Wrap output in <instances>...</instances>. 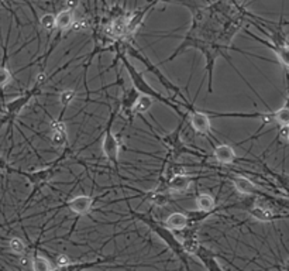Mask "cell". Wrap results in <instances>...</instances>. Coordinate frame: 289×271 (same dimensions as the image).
I'll list each match as a JSON object with an SVG mask.
<instances>
[{
    "instance_id": "6da1fadb",
    "label": "cell",
    "mask_w": 289,
    "mask_h": 271,
    "mask_svg": "<svg viewBox=\"0 0 289 271\" xmlns=\"http://www.w3.org/2000/svg\"><path fill=\"white\" fill-rule=\"evenodd\" d=\"M118 44H120V41H118L117 46H116V48H117V59L122 61V64H123V66L126 68V71L129 74V77H130L131 79V83H133V88L136 89L137 92L140 95H142V96H148V98H151L153 100L161 102V103H164V105H166L168 107H171L172 110H175V112L181 116L182 120H186V119H188V115H185V113L181 110V106H179L178 103H175V102H172V100L168 99V98H165V96H162L161 94H158V92H157V91H155L147 81H146V78L142 75V72L137 71L136 66L129 61V57L122 51V48H120Z\"/></svg>"
},
{
    "instance_id": "7a4b0ae2",
    "label": "cell",
    "mask_w": 289,
    "mask_h": 271,
    "mask_svg": "<svg viewBox=\"0 0 289 271\" xmlns=\"http://www.w3.org/2000/svg\"><path fill=\"white\" fill-rule=\"evenodd\" d=\"M130 213L134 216L136 219H138L140 222L148 226L150 229L153 230L155 235L158 236L159 239L162 240V242L165 243L168 249L171 250L172 253L175 254L178 257V260L182 263V265L186 268L188 271H190V264H189V256L185 253V250L182 247V243L181 240L178 239L177 236L174 232L166 228L165 224H161L158 220H155L154 218L151 216H148V215H144V213H140V212H136V211H133L130 209Z\"/></svg>"
},
{
    "instance_id": "3957f363",
    "label": "cell",
    "mask_w": 289,
    "mask_h": 271,
    "mask_svg": "<svg viewBox=\"0 0 289 271\" xmlns=\"http://www.w3.org/2000/svg\"><path fill=\"white\" fill-rule=\"evenodd\" d=\"M120 46H122V48H123V53L126 54L127 57L130 55V57H133V58L138 59L140 62H142V64H144V66L147 68V71L151 72L154 77L158 79L159 83H161V85H162V86H164L166 91H171V92H174V94H175V96H178L179 99L182 100L183 106L186 107L188 110H189V109H192V107H194V105H192V103H189V100L186 99V96H185V95L181 92V89L178 88L177 85L172 82L171 79L166 77L165 74L161 71V70H159L157 65L153 64V62H151V59L148 58L146 54H142L140 50H137L136 47H133V46H131V44H129V42L120 41Z\"/></svg>"
},
{
    "instance_id": "277c9868",
    "label": "cell",
    "mask_w": 289,
    "mask_h": 271,
    "mask_svg": "<svg viewBox=\"0 0 289 271\" xmlns=\"http://www.w3.org/2000/svg\"><path fill=\"white\" fill-rule=\"evenodd\" d=\"M47 81L48 78L45 77L44 74H40V75L37 77V81L36 83L33 85V88L29 89L26 94L20 95V96L16 98V99L7 102L6 106H5V109H6V115H5V118L0 120V124L9 123V126L12 127V124L14 123V120L17 119L18 115L23 112L24 107L29 105L34 96H37V95L40 94V91L42 89V85L47 82Z\"/></svg>"
},
{
    "instance_id": "5b68a950",
    "label": "cell",
    "mask_w": 289,
    "mask_h": 271,
    "mask_svg": "<svg viewBox=\"0 0 289 271\" xmlns=\"http://www.w3.org/2000/svg\"><path fill=\"white\" fill-rule=\"evenodd\" d=\"M71 153V150L69 148H66L65 151L62 153V155L59 157L54 164H51L50 167H45V168H41V170H37V171H18V170H14V168H9V170H12L13 172H16V174H20V175H23L29 179V183L33 185V192L30 194L29 199L26 200V204H29L30 199H33L34 198V195L38 194V191L45 185V184L54 177V174L57 172V167L58 164L62 161L64 159L68 157V154Z\"/></svg>"
},
{
    "instance_id": "8992f818",
    "label": "cell",
    "mask_w": 289,
    "mask_h": 271,
    "mask_svg": "<svg viewBox=\"0 0 289 271\" xmlns=\"http://www.w3.org/2000/svg\"><path fill=\"white\" fill-rule=\"evenodd\" d=\"M183 122H185V120H182L181 123L178 124L177 129L171 131V133L159 136L161 143H162L166 147V150H168V159L166 160H177L179 159L181 155H183V154H190V155H198V157H201V155L205 154L203 150H202V151L195 150L194 147H189V146H186V144L182 142V139H181V131H182Z\"/></svg>"
},
{
    "instance_id": "52a82bcc",
    "label": "cell",
    "mask_w": 289,
    "mask_h": 271,
    "mask_svg": "<svg viewBox=\"0 0 289 271\" xmlns=\"http://www.w3.org/2000/svg\"><path fill=\"white\" fill-rule=\"evenodd\" d=\"M116 119V110H113L109 122L106 124V130L103 133V140H102V150L103 154L113 165H114V170L116 172L120 171V164H118V153H120V143H118L117 137L114 136L112 131L113 122Z\"/></svg>"
},
{
    "instance_id": "ba28073f",
    "label": "cell",
    "mask_w": 289,
    "mask_h": 271,
    "mask_svg": "<svg viewBox=\"0 0 289 271\" xmlns=\"http://www.w3.org/2000/svg\"><path fill=\"white\" fill-rule=\"evenodd\" d=\"M188 120L190 122V126L194 127L196 133L202 136H209L212 131V120L210 116L203 110H196L195 107L189 109Z\"/></svg>"
},
{
    "instance_id": "9c48e42d",
    "label": "cell",
    "mask_w": 289,
    "mask_h": 271,
    "mask_svg": "<svg viewBox=\"0 0 289 271\" xmlns=\"http://www.w3.org/2000/svg\"><path fill=\"white\" fill-rule=\"evenodd\" d=\"M50 139L55 147L64 148L68 146V133H66L65 123L62 119H54L51 122V131H50Z\"/></svg>"
},
{
    "instance_id": "30bf717a",
    "label": "cell",
    "mask_w": 289,
    "mask_h": 271,
    "mask_svg": "<svg viewBox=\"0 0 289 271\" xmlns=\"http://www.w3.org/2000/svg\"><path fill=\"white\" fill-rule=\"evenodd\" d=\"M141 95L137 92L136 89L129 88L124 89L123 95H122V99H120V107H122V112L129 118V120H133L134 119V106H136L137 100Z\"/></svg>"
},
{
    "instance_id": "8fae6325",
    "label": "cell",
    "mask_w": 289,
    "mask_h": 271,
    "mask_svg": "<svg viewBox=\"0 0 289 271\" xmlns=\"http://www.w3.org/2000/svg\"><path fill=\"white\" fill-rule=\"evenodd\" d=\"M66 205L75 215L85 216L90 212V209L93 207V198L90 195H78L75 198H72Z\"/></svg>"
},
{
    "instance_id": "7c38bea8",
    "label": "cell",
    "mask_w": 289,
    "mask_h": 271,
    "mask_svg": "<svg viewBox=\"0 0 289 271\" xmlns=\"http://www.w3.org/2000/svg\"><path fill=\"white\" fill-rule=\"evenodd\" d=\"M195 256L201 260L202 264H203V267H205L207 271H224L223 267L219 264L216 254L213 253L212 250L203 247L202 244L201 247L198 249V252H196Z\"/></svg>"
},
{
    "instance_id": "4fadbf2b",
    "label": "cell",
    "mask_w": 289,
    "mask_h": 271,
    "mask_svg": "<svg viewBox=\"0 0 289 271\" xmlns=\"http://www.w3.org/2000/svg\"><path fill=\"white\" fill-rule=\"evenodd\" d=\"M247 34L250 37H253L254 40H257V41H260L261 44H264L267 47L270 48L274 51V54L277 55L278 61L283 65V66H286L289 68V46H275V44H272L271 41H267V40H262L260 37L254 36L251 31H248L247 30Z\"/></svg>"
},
{
    "instance_id": "5bb4252c",
    "label": "cell",
    "mask_w": 289,
    "mask_h": 271,
    "mask_svg": "<svg viewBox=\"0 0 289 271\" xmlns=\"http://www.w3.org/2000/svg\"><path fill=\"white\" fill-rule=\"evenodd\" d=\"M195 178L185 175V174H175L170 177V179L166 181V191H172V192H186L190 187V184Z\"/></svg>"
},
{
    "instance_id": "9a60e30c",
    "label": "cell",
    "mask_w": 289,
    "mask_h": 271,
    "mask_svg": "<svg viewBox=\"0 0 289 271\" xmlns=\"http://www.w3.org/2000/svg\"><path fill=\"white\" fill-rule=\"evenodd\" d=\"M213 157L216 159L218 163L224 165L233 164L237 160V154L234 148L229 146V144H219L213 150Z\"/></svg>"
},
{
    "instance_id": "2e32d148",
    "label": "cell",
    "mask_w": 289,
    "mask_h": 271,
    "mask_svg": "<svg viewBox=\"0 0 289 271\" xmlns=\"http://www.w3.org/2000/svg\"><path fill=\"white\" fill-rule=\"evenodd\" d=\"M75 23V14L71 9H62L55 14V30L58 33H65Z\"/></svg>"
},
{
    "instance_id": "e0dca14e",
    "label": "cell",
    "mask_w": 289,
    "mask_h": 271,
    "mask_svg": "<svg viewBox=\"0 0 289 271\" xmlns=\"http://www.w3.org/2000/svg\"><path fill=\"white\" fill-rule=\"evenodd\" d=\"M112 260H114V257H107V259H96V260H92V261L69 263V264H66V265L57 267V268H54L53 271H85V270H89V268H93V267H98V265L103 264V263H107V261H112Z\"/></svg>"
},
{
    "instance_id": "ac0fdd59",
    "label": "cell",
    "mask_w": 289,
    "mask_h": 271,
    "mask_svg": "<svg viewBox=\"0 0 289 271\" xmlns=\"http://www.w3.org/2000/svg\"><path fill=\"white\" fill-rule=\"evenodd\" d=\"M154 5H155V3H148V5H146V6L141 7V9L136 10V12L131 14L130 17H127V36H131V34L136 33L138 27H140L142 21H144V17H146L148 10H150Z\"/></svg>"
},
{
    "instance_id": "d6986e66",
    "label": "cell",
    "mask_w": 289,
    "mask_h": 271,
    "mask_svg": "<svg viewBox=\"0 0 289 271\" xmlns=\"http://www.w3.org/2000/svg\"><path fill=\"white\" fill-rule=\"evenodd\" d=\"M247 211L254 219H257L260 222H271V220H275V219L283 218L281 215H277V213L272 212L270 208L262 207V205H258V204H254L253 207L248 208Z\"/></svg>"
},
{
    "instance_id": "ffe728a7",
    "label": "cell",
    "mask_w": 289,
    "mask_h": 271,
    "mask_svg": "<svg viewBox=\"0 0 289 271\" xmlns=\"http://www.w3.org/2000/svg\"><path fill=\"white\" fill-rule=\"evenodd\" d=\"M231 181H233V185H234V188H236L238 194L255 195L260 192V189L257 188V185H255L251 179H248L247 177L236 175V177L231 178Z\"/></svg>"
},
{
    "instance_id": "44dd1931",
    "label": "cell",
    "mask_w": 289,
    "mask_h": 271,
    "mask_svg": "<svg viewBox=\"0 0 289 271\" xmlns=\"http://www.w3.org/2000/svg\"><path fill=\"white\" fill-rule=\"evenodd\" d=\"M165 226L171 232H182L189 228V220L186 213L183 212H172L166 218Z\"/></svg>"
},
{
    "instance_id": "7402d4cb",
    "label": "cell",
    "mask_w": 289,
    "mask_h": 271,
    "mask_svg": "<svg viewBox=\"0 0 289 271\" xmlns=\"http://www.w3.org/2000/svg\"><path fill=\"white\" fill-rule=\"evenodd\" d=\"M110 36L116 38L117 41H122L127 36V17L126 16H117L110 23Z\"/></svg>"
},
{
    "instance_id": "603a6c76",
    "label": "cell",
    "mask_w": 289,
    "mask_h": 271,
    "mask_svg": "<svg viewBox=\"0 0 289 271\" xmlns=\"http://www.w3.org/2000/svg\"><path fill=\"white\" fill-rule=\"evenodd\" d=\"M196 211L198 212H214L216 211V200L212 195L209 194H199L195 199Z\"/></svg>"
},
{
    "instance_id": "cb8c5ba5",
    "label": "cell",
    "mask_w": 289,
    "mask_h": 271,
    "mask_svg": "<svg viewBox=\"0 0 289 271\" xmlns=\"http://www.w3.org/2000/svg\"><path fill=\"white\" fill-rule=\"evenodd\" d=\"M31 267H33V271H53V265L48 261V259L42 257V256H38V254H34L33 259H31Z\"/></svg>"
},
{
    "instance_id": "d4e9b609",
    "label": "cell",
    "mask_w": 289,
    "mask_h": 271,
    "mask_svg": "<svg viewBox=\"0 0 289 271\" xmlns=\"http://www.w3.org/2000/svg\"><path fill=\"white\" fill-rule=\"evenodd\" d=\"M272 120H274V123H277L278 126L286 129V127H289V110L282 106L281 109L272 112Z\"/></svg>"
},
{
    "instance_id": "484cf974",
    "label": "cell",
    "mask_w": 289,
    "mask_h": 271,
    "mask_svg": "<svg viewBox=\"0 0 289 271\" xmlns=\"http://www.w3.org/2000/svg\"><path fill=\"white\" fill-rule=\"evenodd\" d=\"M75 98H77V92H75L74 89H65V91L61 92V95H59V102H61V106H62V113H61L59 118L62 119V115L65 112V109L75 100Z\"/></svg>"
},
{
    "instance_id": "4316f807",
    "label": "cell",
    "mask_w": 289,
    "mask_h": 271,
    "mask_svg": "<svg viewBox=\"0 0 289 271\" xmlns=\"http://www.w3.org/2000/svg\"><path fill=\"white\" fill-rule=\"evenodd\" d=\"M154 100L151 99V98H148V96H140L138 98V100H137L136 106H134V115H140V116H142L144 113H147L150 109H151V106H153Z\"/></svg>"
},
{
    "instance_id": "83f0119b",
    "label": "cell",
    "mask_w": 289,
    "mask_h": 271,
    "mask_svg": "<svg viewBox=\"0 0 289 271\" xmlns=\"http://www.w3.org/2000/svg\"><path fill=\"white\" fill-rule=\"evenodd\" d=\"M13 74L7 68L6 64H0V92L6 88L9 83L12 82Z\"/></svg>"
},
{
    "instance_id": "f1b7e54d",
    "label": "cell",
    "mask_w": 289,
    "mask_h": 271,
    "mask_svg": "<svg viewBox=\"0 0 289 271\" xmlns=\"http://www.w3.org/2000/svg\"><path fill=\"white\" fill-rule=\"evenodd\" d=\"M9 249H10L12 253L21 256V254L26 253V249L27 247H26V244H24V242L20 237H12L9 240Z\"/></svg>"
},
{
    "instance_id": "f546056e",
    "label": "cell",
    "mask_w": 289,
    "mask_h": 271,
    "mask_svg": "<svg viewBox=\"0 0 289 271\" xmlns=\"http://www.w3.org/2000/svg\"><path fill=\"white\" fill-rule=\"evenodd\" d=\"M40 26H41L45 31H48V33L54 31V30H55V16H54L53 13H45V14H42V17L40 18Z\"/></svg>"
},
{
    "instance_id": "4dcf8cb0",
    "label": "cell",
    "mask_w": 289,
    "mask_h": 271,
    "mask_svg": "<svg viewBox=\"0 0 289 271\" xmlns=\"http://www.w3.org/2000/svg\"><path fill=\"white\" fill-rule=\"evenodd\" d=\"M283 107L289 110V94H288V96H286V99H285V105H283Z\"/></svg>"
},
{
    "instance_id": "1f68e13d",
    "label": "cell",
    "mask_w": 289,
    "mask_h": 271,
    "mask_svg": "<svg viewBox=\"0 0 289 271\" xmlns=\"http://www.w3.org/2000/svg\"><path fill=\"white\" fill-rule=\"evenodd\" d=\"M285 136H286V140L289 143V127H286V130H285Z\"/></svg>"
},
{
    "instance_id": "d6a6232c",
    "label": "cell",
    "mask_w": 289,
    "mask_h": 271,
    "mask_svg": "<svg viewBox=\"0 0 289 271\" xmlns=\"http://www.w3.org/2000/svg\"><path fill=\"white\" fill-rule=\"evenodd\" d=\"M283 271H289V261L286 263V264L283 265Z\"/></svg>"
}]
</instances>
